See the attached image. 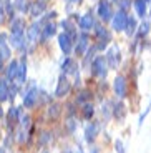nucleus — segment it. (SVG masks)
<instances>
[{"label": "nucleus", "mask_w": 151, "mask_h": 153, "mask_svg": "<svg viewBox=\"0 0 151 153\" xmlns=\"http://www.w3.org/2000/svg\"><path fill=\"white\" fill-rule=\"evenodd\" d=\"M91 73L96 76H106V73H108V62H106L105 57H96L93 62H91Z\"/></svg>", "instance_id": "obj_1"}, {"label": "nucleus", "mask_w": 151, "mask_h": 153, "mask_svg": "<svg viewBox=\"0 0 151 153\" xmlns=\"http://www.w3.org/2000/svg\"><path fill=\"white\" fill-rule=\"evenodd\" d=\"M126 25H128V15H126L125 10H118L116 13L111 19V27L116 32H125Z\"/></svg>", "instance_id": "obj_2"}, {"label": "nucleus", "mask_w": 151, "mask_h": 153, "mask_svg": "<svg viewBox=\"0 0 151 153\" xmlns=\"http://www.w3.org/2000/svg\"><path fill=\"white\" fill-rule=\"evenodd\" d=\"M113 8H111V2L110 0H100L98 2V17L103 22H111L113 19Z\"/></svg>", "instance_id": "obj_3"}, {"label": "nucleus", "mask_w": 151, "mask_h": 153, "mask_svg": "<svg viewBox=\"0 0 151 153\" xmlns=\"http://www.w3.org/2000/svg\"><path fill=\"white\" fill-rule=\"evenodd\" d=\"M70 90H72V82L67 78V75H61L60 78H58L57 88H55V97L63 98V97H67L68 93H70Z\"/></svg>", "instance_id": "obj_4"}, {"label": "nucleus", "mask_w": 151, "mask_h": 153, "mask_svg": "<svg viewBox=\"0 0 151 153\" xmlns=\"http://www.w3.org/2000/svg\"><path fill=\"white\" fill-rule=\"evenodd\" d=\"M113 90H115L118 98H125L126 93H128V82H126L125 76L118 75L116 78H115L113 80Z\"/></svg>", "instance_id": "obj_5"}, {"label": "nucleus", "mask_w": 151, "mask_h": 153, "mask_svg": "<svg viewBox=\"0 0 151 153\" xmlns=\"http://www.w3.org/2000/svg\"><path fill=\"white\" fill-rule=\"evenodd\" d=\"M58 45H60L61 52H63L65 55H70L73 50V37L70 33H67V32H63V33L58 35Z\"/></svg>", "instance_id": "obj_6"}, {"label": "nucleus", "mask_w": 151, "mask_h": 153, "mask_svg": "<svg viewBox=\"0 0 151 153\" xmlns=\"http://www.w3.org/2000/svg\"><path fill=\"white\" fill-rule=\"evenodd\" d=\"M105 58H106V62H108L110 68H116L118 63H120V60H121L120 48H118V47H115V45L110 47L108 52H106V55H105Z\"/></svg>", "instance_id": "obj_7"}, {"label": "nucleus", "mask_w": 151, "mask_h": 153, "mask_svg": "<svg viewBox=\"0 0 151 153\" xmlns=\"http://www.w3.org/2000/svg\"><path fill=\"white\" fill-rule=\"evenodd\" d=\"M37 103H38V90H37V87H32V88H28L25 92V95H23V107L33 108Z\"/></svg>", "instance_id": "obj_8"}, {"label": "nucleus", "mask_w": 151, "mask_h": 153, "mask_svg": "<svg viewBox=\"0 0 151 153\" xmlns=\"http://www.w3.org/2000/svg\"><path fill=\"white\" fill-rule=\"evenodd\" d=\"M95 32H96V38H98V45H96V48L103 50L110 43L111 35H110V32L106 30L105 27H96V28H95Z\"/></svg>", "instance_id": "obj_9"}, {"label": "nucleus", "mask_w": 151, "mask_h": 153, "mask_svg": "<svg viewBox=\"0 0 151 153\" xmlns=\"http://www.w3.org/2000/svg\"><path fill=\"white\" fill-rule=\"evenodd\" d=\"M88 47H90V37H88L87 32H83V33L78 35V43H76V47H75L76 55H78V57L85 55V52L88 50Z\"/></svg>", "instance_id": "obj_10"}, {"label": "nucleus", "mask_w": 151, "mask_h": 153, "mask_svg": "<svg viewBox=\"0 0 151 153\" xmlns=\"http://www.w3.org/2000/svg\"><path fill=\"white\" fill-rule=\"evenodd\" d=\"M22 108L20 107H12L10 110L7 111V122H8V126L13 128V126L19 123V120H22Z\"/></svg>", "instance_id": "obj_11"}, {"label": "nucleus", "mask_w": 151, "mask_h": 153, "mask_svg": "<svg viewBox=\"0 0 151 153\" xmlns=\"http://www.w3.org/2000/svg\"><path fill=\"white\" fill-rule=\"evenodd\" d=\"M78 25H80V28H81L83 32H90L91 28L95 27V17L91 15V13H85V15L80 17Z\"/></svg>", "instance_id": "obj_12"}, {"label": "nucleus", "mask_w": 151, "mask_h": 153, "mask_svg": "<svg viewBox=\"0 0 151 153\" xmlns=\"http://www.w3.org/2000/svg\"><path fill=\"white\" fill-rule=\"evenodd\" d=\"M10 35H25V23L22 19H12L10 22Z\"/></svg>", "instance_id": "obj_13"}, {"label": "nucleus", "mask_w": 151, "mask_h": 153, "mask_svg": "<svg viewBox=\"0 0 151 153\" xmlns=\"http://www.w3.org/2000/svg\"><path fill=\"white\" fill-rule=\"evenodd\" d=\"M76 68H78V65H76V62L73 60L72 57H65V60L61 62V72H63V75L76 73Z\"/></svg>", "instance_id": "obj_14"}, {"label": "nucleus", "mask_w": 151, "mask_h": 153, "mask_svg": "<svg viewBox=\"0 0 151 153\" xmlns=\"http://www.w3.org/2000/svg\"><path fill=\"white\" fill-rule=\"evenodd\" d=\"M98 131H100V125L96 122H91L90 125H87V128H85V140H87L88 143H91L95 138H96Z\"/></svg>", "instance_id": "obj_15"}, {"label": "nucleus", "mask_w": 151, "mask_h": 153, "mask_svg": "<svg viewBox=\"0 0 151 153\" xmlns=\"http://www.w3.org/2000/svg\"><path fill=\"white\" fill-rule=\"evenodd\" d=\"M40 35H42V22L33 23V25L28 28V32H27V37H28L30 43H35V42H37Z\"/></svg>", "instance_id": "obj_16"}, {"label": "nucleus", "mask_w": 151, "mask_h": 153, "mask_svg": "<svg viewBox=\"0 0 151 153\" xmlns=\"http://www.w3.org/2000/svg\"><path fill=\"white\" fill-rule=\"evenodd\" d=\"M47 8V4H43V2H40V0H35V2H32L30 4V8H28V12H30V15L32 17H40L45 12Z\"/></svg>", "instance_id": "obj_17"}, {"label": "nucleus", "mask_w": 151, "mask_h": 153, "mask_svg": "<svg viewBox=\"0 0 151 153\" xmlns=\"http://www.w3.org/2000/svg\"><path fill=\"white\" fill-rule=\"evenodd\" d=\"M25 80H27V63H25V60H22L20 65H19V73H17L13 83H15L17 87H20V85L25 83Z\"/></svg>", "instance_id": "obj_18"}, {"label": "nucleus", "mask_w": 151, "mask_h": 153, "mask_svg": "<svg viewBox=\"0 0 151 153\" xmlns=\"http://www.w3.org/2000/svg\"><path fill=\"white\" fill-rule=\"evenodd\" d=\"M19 65H20V62L19 60H12L10 63H8L7 70H5V75H7V80H15V76L17 73H19Z\"/></svg>", "instance_id": "obj_19"}, {"label": "nucleus", "mask_w": 151, "mask_h": 153, "mask_svg": "<svg viewBox=\"0 0 151 153\" xmlns=\"http://www.w3.org/2000/svg\"><path fill=\"white\" fill-rule=\"evenodd\" d=\"M10 47L7 45V35L5 33H0V57L4 58V60H7V58H10Z\"/></svg>", "instance_id": "obj_20"}, {"label": "nucleus", "mask_w": 151, "mask_h": 153, "mask_svg": "<svg viewBox=\"0 0 151 153\" xmlns=\"http://www.w3.org/2000/svg\"><path fill=\"white\" fill-rule=\"evenodd\" d=\"M10 100V85L7 78L0 80V102H7Z\"/></svg>", "instance_id": "obj_21"}, {"label": "nucleus", "mask_w": 151, "mask_h": 153, "mask_svg": "<svg viewBox=\"0 0 151 153\" xmlns=\"http://www.w3.org/2000/svg\"><path fill=\"white\" fill-rule=\"evenodd\" d=\"M55 33H57V25L52 23V22H47L42 28V40H48V38H52Z\"/></svg>", "instance_id": "obj_22"}, {"label": "nucleus", "mask_w": 151, "mask_h": 153, "mask_svg": "<svg viewBox=\"0 0 151 153\" xmlns=\"http://www.w3.org/2000/svg\"><path fill=\"white\" fill-rule=\"evenodd\" d=\"M135 10H136V13H138L140 19H144L146 17V10H148L146 0H135Z\"/></svg>", "instance_id": "obj_23"}, {"label": "nucleus", "mask_w": 151, "mask_h": 153, "mask_svg": "<svg viewBox=\"0 0 151 153\" xmlns=\"http://www.w3.org/2000/svg\"><path fill=\"white\" fill-rule=\"evenodd\" d=\"M125 115H126L125 105H123V103H116V105H113V117H115V118H118V120L121 122V120L125 118Z\"/></svg>", "instance_id": "obj_24"}, {"label": "nucleus", "mask_w": 151, "mask_h": 153, "mask_svg": "<svg viewBox=\"0 0 151 153\" xmlns=\"http://www.w3.org/2000/svg\"><path fill=\"white\" fill-rule=\"evenodd\" d=\"M93 115H95V108H93V105L85 103V105H83V108H81V117H83L85 120H91V118H93Z\"/></svg>", "instance_id": "obj_25"}, {"label": "nucleus", "mask_w": 151, "mask_h": 153, "mask_svg": "<svg viewBox=\"0 0 151 153\" xmlns=\"http://www.w3.org/2000/svg\"><path fill=\"white\" fill-rule=\"evenodd\" d=\"M90 100H91V92H88V90H81L80 95L76 97V103H78V105H85V103H88Z\"/></svg>", "instance_id": "obj_26"}, {"label": "nucleus", "mask_w": 151, "mask_h": 153, "mask_svg": "<svg viewBox=\"0 0 151 153\" xmlns=\"http://www.w3.org/2000/svg\"><path fill=\"white\" fill-rule=\"evenodd\" d=\"M61 27H63V30L67 32V33H70V35H72L73 38L76 37V32H75V25H73V23L70 22V20H63V22H61Z\"/></svg>", "instance_id": "obj_27"}, {"label": "nucleus", "mask_w": 151, "mask_h": 153, "mask_svg": "<svg viewBox=\"0 0 151 153\" xmlns=\"http://www.w3.org/2000/svg\"><path fill=\"white\" fill-rule=\"evenodd\" d=\"M126 35L128 37H131L133 33L136 32V19L135 17H128V25H126Z\"/></svg>", "instance_id": "obj_28"}, {"label": "nucleus", "mask_w": 151, "mask_h": 153, "mask_svg": "<svg viewBox=\"0 0 151 153\" xmlns=\"http://www.w3.org/2000/svg\"><path fill=\"white\" fill-rule=\"evenodd\" d=\"M61 113V107L60 105H57V103H53V105H50L48 107V117L50 118H58V115Z\"/></svg>", "instance_id": "obj_29"}, {"label": "nucleus", "mask_w": 151, "mask_h": 153, "mask_svg": "<svg viewBox=\"0 0 151 153\" xmlns=\"http://www.w3.org/2000/svg\"><path fill=\"white\" fill-rule=\"evenodd\" d=\"M150 28H151V23L148 22V20H144L140 27H138V37H144V35H148L150 33Z\"/></svg>", "instance_id": "obj_30"}, {"label": "nucleus", "mask_w": 151, "mask_h": 153, "mask_svg": "<svg viewBox=\"0 0 151 153\" xmlns=\"http://www.w3.org/2000/svg\"><path fill=\"white\" fill-rule=\"evenodd\" d=\"M4 5H5V12H7V17H10V19H15V8H13V5H12V0H4Z\"/></svg>", "instance_id": "obj_31"}, {"label": "nucleus", "mask_w": 151, "mask_h": 153, "mask_svg": "<svg viewBox=\"0 0 151 153\" xmlns=\"http://www.w3.org/2000/svg\"><path fill=\"white\" fill-rule=\"evenodd\" d=\"M15 5L20 12H28V8H30V5L27 4V0H15Z\"/></svg>", "instance_id": "obj_32"}, {"label": "nucleus", "mask_w": 151, "mask_h": 153, "mask_svg": "<svg viewBox=\"0 0 151 153\" xmlns=\"http://www.w3.org/2000/svg\"><path fill=\"white\" fill-rule=\"evenodd\" d=\"M151 111V100H150V103H148V107H146V110L143 111V113L140 115V120H138V126H141L143 125V122H144V118L148 117V113Z\"/></svg>", "instance_id": "obj_33"}, {"label": "nucleus", "mask_w": 151, "mask_h": 153, "mask_svg": "<svg viewBox=\"0 0 151 153\" xmlns=\"http://www.w3.org/2000/svg\"><path fill=\"white\" fill-rule=\"evenodd\" d=\"M5 17H7V12H5L4 0H0V23H4V22H5Z\"/></svg>", "instance_id": "obj_34"}, {"label": "nucleus", "mask_w": 151, "mask_h": 153, "mask_svg": "<svg viewBox=\"0 0 151 153\" xmlns=\"http://www.w3.org/2000/svg\"><path fill=\"white\" fill-rule=\"evenodd\" d=\"M115 148H116V153H125V146H123V142H121V140H116V142H115Z\"/></svg>", "instance_id": "obj_35"}, {"label": "nucleus", "mask_w": 151, "mask_h": 153, "mask_svg": "<svg viewBox=\"0 0 151 153\" xmlns=\"http://www.w3.org/2000/svg\"><path fill=\"white\" fill-rule=\"evenodd\" d=\"M130 0H118V5H120V10H125L126 12V8L130 7V4H128Z\"/></svg>", "instance_id": "obj_36"}, {"label": "nucleus", "mask_w": 151, "mask_h": 153, "mask_svg": "<svg viewBox=\"0 0 151 153\" xmlns=\"http://www.w3.org/2000/svg\"><path fill=\"white\" fill-rule=\"evenodd\" d=\"M68 4H81V2H83V0H67Z\"/></svg>", "instance_id": "obj_37"}, {"label": "nucleus", "mask_w": 151, "mask_h": 153, "mask_svg": "<svg viewBox=\"0 0 151 153\" xmlns=\"http://www.w3.org/2000/svg\"><path fill=\"white\" fill-rule=\"evenodd\" d=\"M0 70H4V58L0 57Z\"/></svg>", "instance_id": "obj_38"}, {"label": "nucleus", "mask_w": 151, "mask_h": 153, "mask_svg": "<svg viewBox=\"0 0 151 153\" xmlns=\"http://www.w3.org/2000/svg\"><path fill=\"white\" fill-rule=\"evenodd\" d=\"M0 153H5V150H4V148H0Z\"/></svg>", "instance_id": "obj_39"}, {"label": "nucleus", "mask_w": 151, "mask_h": 153, "mask_svg": "<svg viewBox=\"0 0 151 153\" xmlns=\"http://www.w3.org/2000/svg\"><path fill=\"white\" fill-rule=\"evenodd\" d=\"M150 17H151V12H150Z\"/></svg>", "instance_id": "obj_40"}, {"label": "nucleus", "mask_w": 151, "mask_h": 153, "mask_svg": "<svg viewBox=\"0 0 151 153\" xmlns=\"http://www.w3.org/2000/svg\"><path fill=\"white\" fill-rule=\"evenodd\" d=\"M146 2H150V0H146Z\"/></svg>", "instance_id": "obj_41"}]
</instances>
